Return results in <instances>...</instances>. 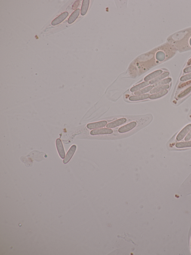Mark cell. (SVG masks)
Instances as JSON below:
<instances>
[{"mask_svg": "<svg viewBox=\"0 0 191 255\" xmlns=\"http://www.w3.org/2000/svg\"><path fill=\"white\" fill-rule=\"evenodd\" d=\"M113 131L111 129L103 128L99 129L92 130L90 134L91 135L95 136L99 135L110 134L113 133Z\"/></svg>", "mask_w": 191, "mask_h": 255, "instance_id": "obj_1", "label": "cell"}, {"mask_svg": "<svg viewBox=\"0 0 191 255\" xmlns=\"http://www.w3.org/2000/svg\"><path fill=\"white\" fill-rule=\"evenodd\" d=\"M137 123L136 122H132L120 128L118 130V132L120 133L128 132L134 129Z\"/></svg>", "mask_w": 191, "mask_h": 255, "instance_id": "obj_2", "label": "cell"}, {"mask_svg": "<svg viewBox=\"0 0 191 255\" xmlns=\"http://www.w3.org/2000/svg\"><path fill=\"white\" fill-rule=\"evenodd\" d=\"M107 121H103L98 122L90 123L87 125V127L90 130L95 129L104 127L107 125Z\"/></svg>", "mask_w": 191, "mask_h": 255, "instance_id": "obj_3", "label": "cell"}, {"mask_svg": "<svg viewBox=\"0 0 191 255\" xmlns=\"http://www.w3.org/2000/svg\"><path fill=\"white\" fill-rule=\"evenodd\" d=\"M77 146L76 145H73L71 147L70 149L68 151L67 154L63 161L64 164H66L69 162V161L72 158L74 154L75 150H76Z\"/></svg>", "mask_w": 191, "mask_h": 255, "instance_id": "obj_4", "label": "cell"}, {"mask_svg": "<svg viewBox=\"0 0 191 255\" xmlns=\"http://www.w3.org/2000/svg\"><path fill=\"white\" fill-rule=\"evenodd\" d=\"M191 129V124H190L185 127L178 134L176 139L178 141H180L186 136Z\"/></svg>", "mask_w": 191, "mask_h": 255, "instance_id": "obj_5", "label": "cell"}, {"mask_svg": "<svg viewBox=\"0 0 191 255\" xmlns=\"http://www.w3.org/2000/svg\"><path fill=\"white\" fill-rule=\"evenodd\" d=\"M127 121L126 119L125 118L119 119L109 123L106 125V127L108 128H114L117 127L118 126L121 125L123 124L126 122Z\"/></svg>", "mask_w": 191, "mask_h": 255, "instance_id": "obj_6", "label": "cell"}, {"mask_svg": "<svg viewBox=\"0 0 191 255\" xmlns=\"http://www.w3.org/2000/svg\"><path fill=\"white\" fill-rule=\"evenodd\" d=\"M56 146H57V150L60 158L63 159H64L66 155H65L63 143H62L61 140L60 139H57L56 140Z\"/></svg>", "mask_w": 191, "mask_h": 255, "instance_id": "obj_7", "label": "cell"}, {"mask_svg": "<svg viewBox=\"0 0 191 255\" xmlns=\"http://www.w3.org/2000/svg\"><path fill=\"white\" fill-rule=\"evenodd\" d=\"M68 15H69V13L67 12H65L62 13L60 15L58 16V17L53 20V21L52 22V26H55V25L61 23L66 18Z\"/></svg>", "mask_w": 191, "mask_h": 255, "instance_id": "obj_8", "label": "cell"}, {"mask_svg": "<svg viewBox=\"0 0 191 255\" xmlns=\"http://www.w3.org/2000/svg\"><path fill=\"white\" fill-rule=\"evenodd\" d=\"M149 97L150 96L149 94L139 95L131 96L129 98V100L131 101H137L145 100L148 99Z\"/></svg>", "mask_w": 191, "mask_h": 255, "instance_id": "obj_9", "label": "cell"}, {"mask_svg": "<svg viewBox=\"0 0 191 255\" xmlns=\"http://www.w3.org/2000/svg\"><path fill=\"white\" fill-rule=\"evenodd\" d=\"M162 73V71L161 70L155 71L147 76L145 78L144 80L145 81L147 82L150 81V80L153 79H154L156 78L157 77L159 76V75H161Z\"/></svg>", "mask_w": 191, "mask_h": 255, "instance_id": "obj_10", "label": "cell"}, {"mask_svg": "<svg viewBox=\"0 0 191 255\" xmlns=\"http://www.w3.org/2000/svg\"><path fill=\"white\" fill-rule=\"evenodd\" d=\"M150 82L148 81L145 82L141 84L137 85L135 86L130 89V91L133 92L137 91L140 90L141 89L144 88V87L147 86L150 84Z\"/></svg>", "mask_w": 191, "mask_h": 255, "instance_id": "obj_11", "label": "cell"}, {"mask_svg": "<svg viewBox=\"0 0 191 255\" xmlns=\"http://www.w3.org/2000/svg\"><path fill=\"white\" fill-rule=\"evenodd\" d=\"M80 13V10L79 9H77L74 11V12L71 14L70 17H69L68 21V23L69 24L73 23L77 18L78 16L79 15Z\"/></svg>", "mask_w": 191, "mask_h": 255, "instance_id": "obj_12", "label": "cell"}, {"mask_svg": "<svg viewBox=\"0 0 191 255\" xmlns=\"http://www.w3.org/2000/svg\"><path fill=\"white\" fill-rule=\"evenodd\" d=\"M89 4V0H84L83 1L81 9V15H85L86 13H87L88 8Z\"/></svg>", "mask_w": 191, "mask_h": 255, "instance_id": "obj_13", "label": "cell"}, {"mask_svg": "<svg viewBox=\"0 0 191 255\" xmlns=\"http://www.w3.org/2000/svg\"><path fill=\"white\" fill-rule=\"evenodd\" d=\"M169 72H164V73L161 74V75H159V76L157 77L156 78L152 80L151 81L149 82H150V84H155V83L156 82H158L161 81V80L165 78L166 77L168 76L169 75Z\"/></svg>", "mask_w": 191, "mask_h": 255, "instance_id": "obj_14", "label": "cell"}, {"mask_svg": "<svg viewBox=\"0 0 191 255\" xmlns=\"http://www.w3.org/2000/svg\"><path fill=\"white\" fill-rule=\"evenodd\" d=\"M169 88V85H165L161 86L156 87V88L153 89V90H151L150 93L152 94H155V93L167 90Z\"/></svg>", "mask_w": 191, "mask_h": 255, "instance_id": "obj_15", "label": "cell"}, {"mask_svg": "<svg viewBox=\"0 0 191 255\" xmlns=\"http://www.w3.org/2000/svg\"><path fill=\"white\" fill-rule=\"evenodd\" d=\"M168 93V90H164V91L159 92L151 95L150 96V97H149V98L151 99V100H154V99L159 98H161L163 97V96H165V95L167 94Z\"/></svg>", "mask_w": 191, "mask_h": 255, "instance_id": "obj_16", "label": "cell"}, {"mask_svg": "<svg viewBox=\"0 0 191 255\" xmlns=\"http://www.w3.org/2000/svg\"><path fill=\"white\" fill-rule=\"evenodd\" d=\"M171 81L172 79L171 78H168L162 80V81L158 82L155 83V84L153 85V87H155V88H156V87H159L160 86H161L165 85V84H168V83L171 82Z\"/></svg>", "mask_w": 191, "mask_h": 255, "instance_id": "obj_17", "label": "cell"}, {"mask_svg": "<svg viewBox=\"0 0 191 255\" xmlns=\"http://www.w3.org/2000/svg\"><path fill=\"white\" fill-rule=\"evenodd\" d=\"M153 88V87L152 86H149L146 87V88L142 89L139 90L135 92L134 93V94L136 95H139L143 94L145 93L148 92L149 91L152 90Z\"/></svg>", "mask_w": 191, "mask_h": 255, "instance_id": "obj_18", "label": "cell"}, {"mask_svg": "<svg viewBox=\"0 0 191 255\" xmlns=\"http://www.w3.org/2000/svg\"><path fill=\"white\" fill-rule=\"evenodd\" d=\"M176 146L177 148L191 147V141L180 142L176 144Z\"/></svg>", "mask_w": 191, "mask_h": 255, "instance_id": "obj_19", "label": "cell"}, {"mask_svg": "<svg viewBox=\"0 0 191 255\" xmlns=\"http://www.w3.org/2000/svg\"><path fill=\"white\" fill-rule=\"evenodd\" d=\"M191 92V87H190L189 88H187L186 90L183 91V92L181 93L180 94L178 95V97L179 98L181 99L182 98L184 97L185 96L187 95L189 93Z\"/></svg>", "mask_w": 191, "mask_h": 255, "instance_id": "obj_20", "label": "cell"}, {"mask_svg": "<svg viewBox=\"0 0 191 255\" xmlns=\"http://www.w3.org/2000/svg\"><path fill=\"white\" fill-rule=\"evenodd\" d=\"M165 54L162 52H158L156 54V59L159 61H162L165 59Z\"/></svg>", "mask_w": 191, "mask_h": 255, "instance_id": "obj_21", "label": "cell"}, {"mask_svg": "<svg viewBox=\"0 0 191 255\" xmlns=\"http://www.w3.org/2000/svg\"><path fill=\"white\" fill-rule=\"evenodd\" d=\"M190 79H191V73L187 74V75L183 76L180 79V81L183 82L187 81Z\"/></svg>", "mask_w": 191, "mask_h": 255, "instance_id": "obj_22", "label": "cell"}, {"mask_svg": "<svg viewBox=\"0 0 191 255\" xmlns=\"http://www.w3.org/2000/svg\"><path fill=\"white\" fill-rule=\"evenodd\" d=\"M191 139V129L190 130V131L189 132V133H188V134H187V135L186 136V137L185 138L184 140L186 141H189Z\"/></svg>", "mask_w": 191, "mask_h": 255, "instance_id": "obj_23", "label": "cell"}, {"mask_svg": "<svg viewBox=\"0 0 191 255\" xmlns=\"http://www.w3.org/2000/svg\"><path fill=\"white\" fill-rule=\"evenodd\" d=\"M184 72L186 73L191 72V66L185 68V69L184 70Z\"/></svg>", "mask_w": 191, "mask_h": 255, "instance_id": "obj_24", "label": "cell"}, {"mask_svg": "<svg viewBox=\"0 0 191 255\" xmlns=\"http://www.w3.org/2000/svg\"><path fill=\"white\" fill-rule=\"evenodd\" d=\"M80 3V1H77L75 2L73 4V6H72V9L75 10V9L77 8V7H78V5Z\"/></svg>", "mask_w": 191, "mask_h": 255, "instance_id": "obj_25", "label": "cell"}, {"mask_svg": "<svg viewBox=\"0 0 191 255\" xmlns=\"http://www.w3.org/2000/svg\"><path fill=\"white\" fill-rule=\"evenodd\" d=\"M191 83V81H188L187 82L184 83V84H181V85L180 86V87H179L181 88H182V87H184L185 86L187 85H188L190 84Z\"/></svg>", "mask_w": 191, "mask_h": 255, "instance_id": "obj_26", "label": "cell"}, {"mask_svg": "<svg viewBox=\"0 0 191 255\" xmlns=\"http://www.w3.org/2000/svg\"><path fill=\"white\" fill-rule=\"evenodd\" d=\"M187 65H189V66L191 65V59L189 60V61L188 62Z\"/></svg>", "mask_w": 191, "mask_h": 255, "instance_id": "obj_27", "label": "cell"}, {"mask_svg": "<svg viewBox=\"0 0 191 255\" xmlns=\"http://www.w3.org/2000/svg\"><path fill=\"white\" fill-rule=\"evenodd\" d=\"M190 45H191V39L190 40Z\"/></svg>", "mask_w": 191, "mask_h": 255, "instance_id": "obj_28", "label": "cell"}, {"mask_svg": "<svg viewBox=\"0 0 191 255\" xmlns=\"http://www.w3.org/2000/svg\"></svg>", "mask_w": 191, "mask_h": 255, "instance_id": "obj_29", "label": "cell"}]
</instances>
